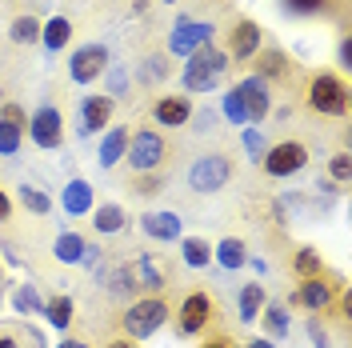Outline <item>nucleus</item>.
Here are the masks:
<instances>
[{"mask_svg":"<svg viewBox=\"0 0 352 348\" xmlns=\"http://www.w3.org/2000/svg\"><path fill=\"white\" fill-rule=\"evenodd\" d=\"M349 100H352V88L344 80V72H329V68H320V72H312L305 85V109L312 116H332V120H340V116H349Z\"/></svg>","mask_w":352,"mask_h":348,"instance_id":"nucleus-1","label":"nucleus"},{"mask_svg":"<svg viewBox=\"0 0 352 348\" xmlns=\"http://www.w3.org/2000/svg\"><path fill=\"white\" fill-rule=\"evenodd\" d=\"M168 320H173V301L168 296H136L120 312V336L140 345V340L156 336Z\"/></svg>","mask_w":352,"mask_h":348,"instance_id":"nucleus-2","label":"nucleus"},{"mask_svg":"<svg viewBox=\"0 0 352 348\" xmlns=\"http://www.w3.org/2000/svg\"><path fill=\"white\" fill-rule=\"evenodd\" d=\"M124 160H129V173L132 176H144V173H164L168 160H173V144L160 129H136L129 136V149H124Z\"/></svg>","mask_w":352,"mask_h":348,"instance_id":"nucleus-3","label":"nucleus"},{"mask_svg":"<svg viewBox=\"0 0 352 348\" xmlns=\"http://www.w3.org/2000/svg\"><path fill=\"white\" fill-rule=\"evenodd\" d=\"M228 56H224V48H212V44H204L197 48L184 68H180V80H184V92H212L220 88V80L228 76Z\"/></svg>","mask_w":352,"mask_h":348,"instance_id":"nucleus-4","label":"nucleus"},{"mask_svg":"<svg viewBox=\"0 0 352 348\" xmlns=\"http://www.w3.org/2000/svg\"><path fill=\"white\" fill-rule=\"evenodd\" d=\"M212 320H217V301H212V292H204V288L184 292L180 305L173 308V328H176V336H184V340L204 336V332L212 328Z\"/></svg>","mask_w":352,"mask_h":348,"instance_id":"nucleus-5","label":"nucleus"},{"mask_svg":"<svg viewBox=\"0 0 352 348\" xmlns=\"http://www.w3.org/2000/svg\"><path fill=\"white\" fill-rule=\"evenodd\" d=\"M232 176H236V160L228 153H204L188 164V188L212 196V193H220V188H228Z\"/></svg>","mask_w":352,"mask_h":348,"instance_id":"nucleus-6","label":"nucleus"},{"mask_svg":"<svg viewBox=\"0 0 352 348\" xmlns=\"http://www.w3.org/2000/svg\"><path fill=\"white\" fill-rule=\"evenodd\" d=\"M340 288H344L340 276L320 272V276H312V281H300L296 292H288V308H305V312H312V316H324V312L332 308V301L340 296Z\"/></svg>","mask_w":352,"mask_h":348,"instance_id":"nucleus-7","label":"nucleus"},{"mask_svg":"<svg viewBox=\"0 0 352 348\" xmlns=\"http://www.w3.org/2000/svg\"><path fill=\"white\" fill-rule=\"evenodd\" d=\"M261 48H264V28L252 17H236L224 28V56H228V65H248Z\"/></svg>","mask_w":352,"mask_h":348,"instance_id":"nucleus-8","label":"nucleus"},{"mask_svg":"<svg viewBox=\"0 0 352 348\" xmlns=\"http://www.w3.org/2000/svg\"><path fill=\"white\" fill-rule=\"evenodd\" d=\"M312 153H308L305 140H276V144H268V153H264V176H272V180H288V176L305 173Z\"/></svg>","mask_w":352,"mask_h":348,"instance_id":"nucleus-9","label":"nucleus"},{"mask_svg":"<svg viewBox=\"0 0 352 348\" xmlns=\"http://www.w3.org/2000/svg\"><path fill=\"white\" fill-rule=\"evenodd\" d=\"M109 48L100 41H88V44H76L72 52H68V80L72 85H92V80H100L104 72H109Z\"/></svg>","mask_w":352,"mask_h":348,"instance_id":"nucleus-10","label":"nucleus"},{"mask_svg":"<svg viewBox=\"0 0 352 348\" xmlns=\"http://www.w3.org/2000/svg\"><path fill=\"white\" fill-rule=\"evenodd\" d=\"M212 36H217V28L204 21H192V17H180V21L173 24V32H168V56H192L197 48H204V44H212Z\"/></svg>","mask_w":352,"mask_h":348,"instance_id":"nucleus-11","label":"nucleus"},{"mask_svg":"<svg viewBox=\"0 0 352 348\" xmlns=\"http://www.w3.org/2000/svg\"><path fill=\"white\" fill-rule=\"evenodd\" d=\"M28 136H32V144L36 149H60L65 144V116H60V109L56 105H41L36 112H28Z\"/></svg>","mask_w":352,"mask_h":348,"instance_id":"nucleus-12","label":"nucleus"},{"mask_svg":"<svg viewBox=\"0 0 352 348\" xmlns=\"http://www.w3.org/2000/svg\"><path fill=\"white\" fill-rule=\"evenodd\" d=\"M148 116H153V124H164V132L184 129V124L192 120V96H180V92H164V96H156V100H153Z\"/></svg>","mask_w":352,"mask_h":348,"instance_id":"nucleus-13","label":"nucleus"},{"mask_svg":"<svg viewBox=\"0 0 352 348\" xmlns=\"http://www.w3.org/2000/svg\"><path fill=\"white\" fill-rule=\"evenodd\" d=\"M236 92H241V105L248 112V124H264L268 112H272V85H264L261 76L248 72L241 85H236Z\"/></svg>","mask_w":352,"mask_h":348,"instance_id":"nucleus-14","label":"nucleus"},{"mask_svg":"<svg viewBox=\"0 0 352 348\" xmlns=\"http://www.w3.org/2000/svg\"><path fill=\"white\" fill-rule=\"evenodd\" d=\"M252 76H261L264 85H285L296 76V65H292V56H288L285 48H261L256 56H252Z\"/></svg>","mask_w":352,"mask_h":348,"instance_id":"nucleus-15","label":"nucleus"},{"mask_svg":"<svg viewBox=\"0 0 352 348\" xmlns=\"http://www.w3.org/2000/svg\"><path fill=\"white\" fill-rule=\"evenodd\" d=\"M112 112H116V100L109 92H92L80 100V136H96L100 129L112 124Z\"/></svg>","mask_w":352,"mask_h":348,"instance_id":"nucleus-16","label":"nucleus"},{"mask_svg":"<svg viewBox=\"0 0 352 348\" xmlns=\"http://www.w3.org/2000/svg\"><path fill=\"white\" fill-rule=\"evenodd\" d=\"M140 228H144V237H148V240H164V244H168V240H180L184 220L176 217V213H168V208H164V213L153 208V213H144V217H140Z\"/></svg>","mask_w":352,"mask_h":348,"instance_id":"nucleus-17","label":"nucleus"},{"mask_svg":"<svg viewBox=\"0 0 352 348\" xmlns=\"http://www.w3.org/2000/svg\"><path fill=\"white\" fill-rule=\"evenodd\" d=\"M132 272H136V284H140L148 296H160V292L168 288V272H164V268L148 257V252H140V257L132 261Z\"/></svg>","mask_w":352,"mask_h":348,"instance_id":"nucleus-18","label":"nucleus"},{"mask_svg":"<svg viewBox=\"0 0 352 348\" xmlns=\"http://www.w3.org/2000/svg\"><path fill=\"white\" fill-rule=\"evenodd\" d=\"M88 217H92V228H96L100 237H116V232H124V224H129V213H124V204H116V200H104V204H96Z\"/></svg>","mask_w":352,"mask_h":348,"instance_id":"nucleus-19","label":"nucleus"},{"mask_svg":"<svg viewBox=\"0 0 352 348\" xmlns=\"http://www.w3.org/2000/svg\"><path fill=\"white\" fill-rule=\"evenodd\" d=\"M129 136H132V132L124 129V124H112V129L104 132V140H100V153H96V164H100V168H116V164L124 160V149H129Z\"/></svg>","mask_w":352,"mask_h":348,"instance_id":"nucleus-20","label":"nucleus"},{"mask_svg":"<svg viewBox=\"0 0 352 348\" xmlns=\"http://www.w3.org/2000/svg\"><path fill=\"white\" fill-rule=\"evenodd\" d=\"M60 204H65L68 217H88V213L96 208L92 184H88V180H68V188H65V196H60Z\"/></svg>","mask_w":352,"mask_h":348,"instance_id":"nucleus-21","label":"nucleus"},{"mask_svg":"<svg viewBox=\"0 0 352 348\" xmlns=\"http://www.w3.org/2000/svg\"><path fill=\"white\" fill-rule=\"evenodd\" d=\"M104 288H109L112 301H136L140 284H136V272H132V264H116L109 276H104Z\"/></svg>","mask_w":352,"mask_h":348,"instance_id":"nucleus-22","label":"nucleus"},{"mask_svg":"<svg viewBox=\"0 0 352 348\" xmlns=\"http://www.w3.org/2000/svg\"><path fill=\"white\" fill-rule=\"evenodd\" d=\"M212 261H217L220 268H228V272H236V268L248 264V244H244L241 237H224L220 244H212Z\"/></svg>","mask_w":352,"mask_h":348,"instance_id":"nucleus-23","label":"nucleus"},{"mask_svg":"<svg viewBox=\"0 0 352 348\" xmlns=\"http://www.w3.org/2000/svg\"><path fill=\"white\" fill-rule=\"evenodd\" d=\"M268 305V292H264L261 281L252 284H241V296H236V312H241L244 325H256V316H261V308Z\"/></svg>","mask_w":352,"mask_h":348,"instance_id":"nucleus-24","label":"nucleus"},{"mask_svg":"<svg viewBox=\"0 0 352 348\" xmlns=\"http://www.w3.org/2000/svg\"><path fill=\"white\" fill-rule=\"evenodd\" d=\"M72 41V21L68 17H52L41 24V48L44 52H65Z\"/></svg>","mask_w":352,"mask_h":348,"instance_id":"nucleus-25","label":"nucleus"},{"mask_svg":"<svg viewBox=\"0 0 352 348\" xmlns=\"http://www.w3.org/2000/svg\"><path fill=\"white\" fill-rule=\"evenodd\" d=\"M288 268H292V276H296V281H312V276L329 272V264H324V257H320V252H316L312 244H305V248H296V252H292V264H288Z\"/></svg>","mask_w":352,"mask_h":348,"instance_id":"nucleus-26","label":"nucleus"},{"mask_svg":"<svg viewBox=\"0 0 352 348\" xmlns=\"http://www.w3.org/2000/svg\"><path fill=\"white\" fill-rule=\"evenodd\" d=\"M44 320L52 328H60V332H68V325H72V316H76V305H72V296L68 292H56V296H48L44 301Z\"/></svg>","mask_w":352,"mask_h":348,"instance_id":"nucleus-27","label":"nucleus"},{"mask_svg":"<svg viewBox=\"0 0 352 348\" xmlns=\"http://www.w3.org/2000/svg\"><path fill=\"white\" fill-rule=\"evenodd\" d=\"M180 257L188 268H208L212 264V244L204 237H180Z\"/></svg>","mask_w":352,"mask_h":348,"instance_id":"nucleus-28","label":"nucleus"},{"mask_svg":"<svg viewBox=\"0 0 352 348\" xmlns=\"http://www.w3.org/2000/svg\"><path fill=\"white\" fill-rule=\"evenodd\" d=\"M256 320L264 325L268 340H285V336H288V328H292V325H288V308H285V305H264Z\"/></svg>","mask_w":352,"mask_h":348,"instance_id":"nucleus-29","label":"nucleus"},{"mask_svg":"<svg viewBox=\"0 0 352 348\" xmlns=\"http://www.w3.org/2000/svg\"><path fill=\"white\" fill-rule=\"evenodd\" d=\"M41 24L32 12H21L16 21H12V28H8V41L21 44V48H28V44H41Z\"/></svg>","mask_w":352,"mask_h":348,"instance_id":"nucleus-30","label":"nucleus"},{"mask_svg":"<svg viewBox=\"0 0 352 348\" xmlns=\"http://www.w3.org/2000/svg\"><path fill=\"white\" fill-rule=\"evenodd\" d=\"M85 244L88 240L80 237V232H60L56 237V244H52V257L60 264H80V257H85Z\"/></svg>","mask_w":352,"mask_h":348,"instance_id":"nucleus-31","label":"nucleus"},{"mask_svg":"<svg viewBox=\"0 0 352 348\" xmlns=\"http://www.w3.org/2000/svg\"><path fill=\"white\" fill-rule=\"evenodd\" d=\"M16 196H21V204L32 213V217H48L52 213V196L44 193V188H32V184H21L16 188Z\"/></svg>","mask_w":352,"mask_h":348,"instance_id":"nucleus-32","label":"nucleus"},{"mask_svg":"<svg viewBox=\"0 0 352 348\" xmlns=\"http://www.w3.org/2000/svg\"><path fill=\"white\" fill-rule=\"evenodd\" d=\"M336 0H280L288 17H320V12H332Z\"/></svg>","mask_w":352,"mask_h":348,"instance_id":"nucleus-33","label":"nucleus"},{"mask_svg":"<svg viewBox=\"0 0 352 348\" xmlns=\"http://www.w3.org/2000/svg\"><path fill=\"white\" fill-rule=\"evenodd\" d=\"M12 308L24 312V316H28V312H44V296L32 288V284H16V292H12Z\"/></svg>","mask_w":352,"mask_h":348,"instance_id":"nucleus-34","label":"nucleus"},{"mask_svg":"<svg viewBox=\"0 0 352 348\" xmlns=\"http://www.w3.org/2000/svg\"><path fill=\"white\" fill-rule=\"evenodd\" d=\"M220 112H224V120H228V124H248V112H244L241 92H236V88H228V92L220 96Z\"/></svg>","mask_w":352,"mask_h":348,"instance_id":"nucleus-35","label":"nucleus"},{"mask_svg":"<svg viewBox=\"0 0 352 348\" xmlns=\"http://www.w3.org/2000/svg\"><path fill=\"white\" fill-rule=\"evenodd\" d=\"M173 72H176L173 61L156 52V56H148V61H144V85H160V80H168Z\"/></svg>","mask_w":352,"mask_h":348,"instance_id":"nucleus-36","label":"nucleus"},{"mask_svg":"<svg viewBox=\"0 0 352 348\" xmlns=\"http://www.w3.org/2000/svg\"><path fill=\"white\" fill-rule=\"evenodd\" d=\"M24 144V129L16 124H8V120H0V156H16Z\"/></svg>","mask_w":352,"mask_h":348,"instance_id":"nucleus-37","label":"nucleus"},{"mask_svg":"<svg viewBox=\"0 0 352 348\" xmlns=\"http://www.w3.org/2000/svg\"><path fill=\"white\" fill-rule=\"evenodd\" d=\"M129 188L136 196H156L164 188V173H144V176H129Z\"/></svg>","mask_w":352,"mask_h":348,"instance_id":"nucleus-38","label":"nucleus"},{"mask_svg":"<svg viewBox=\"0 0 352 348\" xmlns=\"http://www.w3.org/2000/svg\"><path fill=\"white\" fill-rule=\"evenodd\" d=\"M349 176H352V164H349V153H336L329 160V180L336 184V188H344L349 184Z\"/></svg>","mask_w":352,"mask_h":348,"instance_id":"nucleus-39","label":"nucleus"},{"mask_svg":"<svg viewBox=\"0 0 352 348\" xmlns=\"http://www.w3.org/2000/svg\"><path fill=\"white\" fill-rule=\"evenodd\" d=\"M244 153L252 156L256 164H261V160H264V153H268V144H264V136H261L256 129H244Z\"/></svg>","mask_w":352,"mask_h":348,"instance_id":"nucleus-40","label":"nucleus"},{"mask_svg":"<svg viewBox=\"0 0 352 348\" xmlns=\"http://www.w3.org/2000/svg\"><path fill=\"white\" fill-rule=\"evenodd\" d=\"M0 120H8V124H16V129H28V112H24L16 100H4V105H0Z\"/></svg>","mask_w":352,"mask_h":348,"instance_id":"nucleus-41","label":"nucleus"},{"mask_svg":"<svg viewBox=\"0 0 352 348\" xmlns=\"http://www.w3.org/2000/svg\"><path fill=\"white\" fill-rule=\"evenodd\" d=\"M197 348H236V340L228 332H208V336H200Z\"/></svg>","mask_w":352,"mask_h":348,"instance_id":"nucleus-42","label":"nucleus"},{"mask_svg":"<svg viewBox=\"0 0 352 348\" xmlns=\"http://www.w3.org/2000/svg\"><path fill=\"white\" fill-rule=\"evenodd\" d=\"M308 336H312V345L316 348H329V328H320L316 316H308Z\"/></svg>","mask_w":352,"mask_h":348,"instance_id":"nucleus-43","label":"nucleus"},{"mask_svg":"<svg viewBox=\"0 0 352 348\" xmlns=\"http://www.w3.org/2000/svg\"><path fill=\"white\" fill-rule=\"evenodd\" d=\"M336 61H340V72H349V68H352V36H349V32L340 36V48H336Z\"/></svg>","mask_w":352,"mask_h":348,"instance_id":"nucleus-44","label":"nucleus"},{"mask_svg":"<svg viewBox=\"0 0 352 348\" xmlns=\"http://www.w3.org/2000/svg\"><path fill=\"white\" fill-rule=\"evenodd\" d=\"M100 257H104V248H100V244H85V257H80V264H85V268H96V261H100Z\"/></svg>","mask_w":352,"mask_h":348,"instance_id":"nucleus-45","label":"nucleus"},{"mask_svg":"<svg viewBox=\"0 0 352 348\" xmlns=\"http://www.w3.org/2000/svg\"><path fill=\"white\" fill-rule=\"evenodd\" d=\"M112 92H116V96H120V92H124V88H129V72H124V68H116V72H112Z\"/></svg>","mask_w":352,"mask_h":348,"instance_id":"nucleus-46","label":"nucleus"},{"mask_svg":"<svg viewBox=\"0 0 352 348\" xmlns=\"http://www.w3.org/2000/svg\"><path fill=\"white\" fill-rule=\"evenodd\" d=\"M8 217H12V196H8L4 188H0V224H4Z\"/></svg>","mask_w":352,"mask_h":348,"instance_id":"nucleus-47","label":"nucleus"},{"mask_svg":"<svg viewBox=\"0 0 352 348\" xmlns=\"http://www.w3.org/2000/svg\"><path fill=\"white\" fill-rule=\"evenodd\" d=\"M244 348H276V340H268V336H252Z\"/></svg>","mask_w":352,"mask_h":348,"instance_id":"nucleus-48","label":"nucleus"},{"mask_svg":"<svg viewBox=\"0 0 352 348\" xmlns=\"http://www.w3.org/2000/svg\"><path fill=\"white\" fill-rule=\"evenodd\" d=\"M104 348H136V340H129V336H116V340H109Z\"/></svg>","mask_w":352,"mask_h":348,"instance_id":"nucleus-49","label":"nucleus"},{"mask_svg":"<svg viewBox=\"0 0 352 348\" xmlns=\"http://www.w3.org/2000/svg\"><path fill=\"white\" fill-rule=\"evenodd\" d=\"M0 348H21V340H16V336H8V332H0Z\"/></svg>","mask_w":352,"mask_h":348,"instance_id":"nucleus-50","label":"nucleus"},{"mask_svg":"<svg viewBox=\"0 0 352 348\" xmlns=\"http://www.w3.org/2000/svg\"><path fill=\"white\" fill-rule=\"evenodd\" d=\"M148 8V0H132V12H144Z\"/></svg>","mask_w":352,"mask_h":348,"instance_id":"nucleus-51","label":"nucleus"},{"mask_svg":"<svg viewBox=\"0 0 352 348\" xmlns=\"http://www.w3.org/2000/svg\"><path fill=\"white\" fill-rule=\"evenodd\" d=\"M65 345H68V348H88L85 340H65Z\"/></svg>","mask_w":352,"mask_h":348,"instance_id":"nucleus-52","label":"nucleus"},{"mask_svg":"<svg viewBox=\"0 0 352 348\" xmlns=\"http://www.w3.org/2000/svg\"><path fill=\"white\" fill-rule=\"evenodd\" d=\"M160 4H176V0H160Z\"/></svg>","mask_w":352,"mask_h":348,"instance_id":"nucleus-53","label":"nucleus"},{"mask_svg":"<svg viewBox=\"0 0 352 348\" xmlns=\"http://www.w3.org/2000/svg\"><path fill=\"white\" fill-rule=\"evenodd\" d=\"M0 105H4V92H0Z\"/></svg>","mask_w":352,"mask_h":348,"instance_id":"nucleus-54","label":"nucleus"},{"mask_svg":"<svg viewBox=\"0 0 352 348\" xmlns=\"http://www.w3.org/2000/svg\"><path fill=\"white\" fill-rule=\"evenodd\" d=\"M60 348H68V345H60Z\"/></svg>","mask_w":352,"mask_h":348,"instance_id":"nucleus-55","label":"nucleus"}]
</instances>
